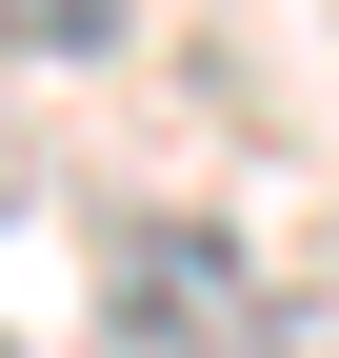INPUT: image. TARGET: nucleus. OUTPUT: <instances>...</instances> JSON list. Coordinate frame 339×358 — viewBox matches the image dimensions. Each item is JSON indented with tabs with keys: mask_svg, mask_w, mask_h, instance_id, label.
I'll list each match as a JSON object with an SVG mask.
<instances>
[{
	"mask_svg": "<svg viewBox=\"0 0 339 358\" xmlns=\"http://www.w3.org/2000/svg\"><path fill=\"white\" fill-rule=\"evenodd\" d=\"M100 338L120 358H279V299L220 219H120L100 239Z\"/></svg>",
	"mask_w": 339,
	"mask_h": 358,
	"instance_id": "1",
	"label": "nucleus"
},
{
	"mask_svg": "<svg viewBox=\"0 0 339 358\" xmlns=\"http://www.w3.org/2000/svg\"><path fill=\"white\" fill-rule=\"evenodd\" d=\"M120 20H140V0H0V40H20V60H100Z\"/></svg>",
	"mask_w": 339,
	"mask_h": 358,
	"instance_id": "2",
	"label": "nucleus"
},
{
	"mask_svg": "<svg viewBox=\"0 0 339 358\" xmlns=\"http://www.w3.org/2000/svg\"><path fill=\"white\" fill-rule=\"evenodd\" d=\"M0 358H20V338H0Z\"/></svg>",
	"mask_w": 339,
	"mask_h": 358,
	"instance_id": "3",
	"label": "nucleus"
}]
</instances>
